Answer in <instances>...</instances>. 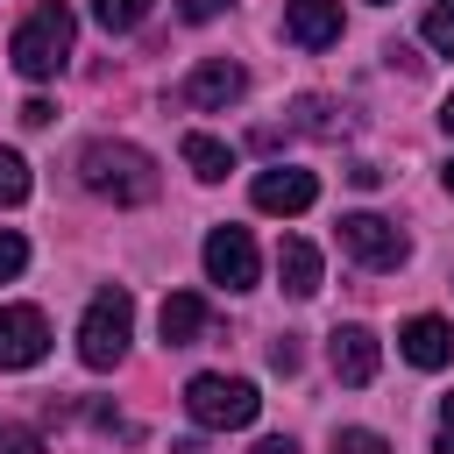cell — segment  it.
<instances>
[{
    "label": "cell",
    "instance_id": "1",
    "mask_svg": "<svg viewBox=\"0 0 454 454\" xmlns=\"http://www.w3.org/2000/svg\"><path fill=\"white\" fill-rule=\"evenodd\" d=\"M78 177H85V192H99L114 206L156 199V156L135 149V142H85L78 149Z\"/></svg>",
    "mask_w": 454,
    "mask_h": 454
},
{
    "label": "cell",
    "instance_id": "2",
    "mask_svg": "<svg viewBox=\"0 0 454 454\" xmlns=\"http://www.w3.org/2000/svg\"><path fill=\"white\" fill-rule=\"evenodd\" d=\"M71 35H78L71 7H64V0H43L35 14H21V28H14V43H7V57H14V71H21V78H57V71L71 64Z\"/></svg>",
    "mask_w": 454,
    "mask_h": 454
},
{
    "label": "cell",
    "instance_id": "3",
    "mask_svg": "<svg viewBox=\"0 0 454 454\" xmlns=\"http://www.w3.org/2000/svg\"><path fill=\"white\" fill-rule=\"evenodd\" d=\"M184 411H192L206 433H234V426H248V419L262 411V397H255L248 376H220V369H206V376L184 383Z\"/></svg>",
    "mask_w": 454,
    "mask_h": 454
},
{
    "label": "cell",
    "instance_id": "4",
    "mask_svg": "<svg viewBox=\"0 0 454 454\" xmlns=\"http://www.w3.org/2000/svg\"><path fill=\"white\" fill-rule=\"evenodd\" d=\"M128 333H135V298L128 291H99L78 319V362L85 369H114L128 355Z\"/></svg>",
    "mask_w": 454,
    "mask_h": 454
},
{
    "label": "cell",
    "instance_id": "5",
    "mask_svg": "<svg viewBox=\"0 0 454 454\" xmlns=\"http://www.w3.org/2000/svg\"><path fill=\"white\" fill-rule=\"evenodd\" d=\"M340 248H348L362 270H397V262L411 255L404 227L383 220V213H340Z\"/></svg>",
    "mask_w": 454,
    "mask_h": 454
},
{
    "label": "cell",
    "instance_id": "6",
    "mask_svg": "<svg viewBox=\"0 0 454 454\" xmlns=\"http://www.w3.org/2000/svg\"><path fill=\"white\" fill-rule=\"evenodd\" d=\"M206 277L220 291H248L262 277V255H255V234L248 227H213L206 234Z\"/></svg>",
    "mask_w": 454,
    "mask_h": 454
},
{
    "label": "cell",
    "instance_id": "7",
    "mask_svg": "<svg viewBox=\"0 0 454 454\" xmlns=\"http://www.w3.org/2000/svg\"><path fill=\"white\" fill-rule=\"evenodd\" d=\"M241 92H248V71H241L234 57H206V64L177 85V106H192V114H227Z\"/></svg>",
    "mask_w": 454,
    "mask_h": 454
},
{
    "label": "cell",
    "instance_id": "8",
    "mask_svg": "<svg viewBox=\"0 0 454 454\" xmlns=\"http://www.w3.org/2000/svg\"><path fill=\"white\" fill-rule=\"evenodd\" d=\"M50 355V319L35 305H0V369H35Z\"/></svg>",
    "mask_w": 454,
    "mask_h": 454
},
{
    "label": "cell",
    "instance_id": "9",
    "mask_svg": "<svg viewBox=\"0 0 454 454\" xmlns=\"http://www.w3.org/2000/svg\"><path fill=\"white\" fill-rule=\"evenodd\" d=\"M248 199H255V213H277V220H291V213H305V206L319 199V177H312V170H291V163H277V170H255Z\"/></svg>",
    "mask_w": 454,
    "mask_h": 454
},
{
    "label": "cell",
    "instance_id": "10",
    "mask_svg": "<svg viewBox=\"0 0 454 454\" xmlns=\"http://www.w3.org/2000/svg\"><path fill=\"white\" fill-rule=\"evenodd\" d=\"M326 362H333V376H340L348 390H362V383H376V369H383V340H376L369 326H333V333H326Z\"/></svg>",
    "mask_w": 454,
    "mask_h": 454
},
{
    "label": "cell",
    "instance_id": "11",
    "mask_svg": "<svg viewBox=\"0 0 454 454\" xmlns=\"http://www.w3.org/2000/svg\"><path fill=\"white\" fill-rule=\"evenodd\" d=\"M397 355H404L411 369H447V362H454V326H447L440 312H419V319L397 326Z\"/></svg>",
    "mask_w": 454,
    "mask_h": 454
},
{
    "label": "cell",
    "instance_id": "12",
    "mask_svg": "<svg viewBox=\"0 0 454 454\" xmlns=\"http://www.w3.org/2000/svg\"><path fill=\"white\" fill-rule=\"evenodd\" d=\"M284 35H291L298 50L340 43V0H284Z\"/></svg>",
    "mask_w": 454,
    "mask_h": 454
},
{
    "label": "cell",
    "instance_id": "13",
    "mask_svg": "<svg viewBox=\"0 0 454 454\" xmlns=\"http://www.w3.org/2000/svg\"><path fill=\"white\" fill-rule=\"evenodd\" d=\"M156 333H163V348H192L206 333V298L199 291H170L163 312H156Z\"/></svg>",
    "mask_w": 454,
    "mask_h": 454
},
{
    "label": "cell",
    "instance_id": "14",
    "mask_svg": "<svg viewBox=\"0 0 454 454\" xmlns=\"http://www.w3.org/2000/svg\"><path fill=\"white\" fill-rule=\"evenodd\" d=\"M277 277H284L291 298H312V291H319V248H312L305 234H284V248H277Z\"/></svg>",
    "mask_w": 454,
    "mask_h": 454
},
{
    "label": "cell",
    "instance_id": "15",
    "mask_svg": "<svg viewBox=\"0 0 454 454\" xmlns=\"http://www.w3.org/2000/svg\"><path fill=\"white\" fill-rule=\"evenodd\" d=\"M184 163H192V177L220 184V177L234 170V149H227V142H213V135H184Z\"/></svg>",
    "mask_w": 454,
    "mask_h": 454
},
{
    "label": "cell",
    "instance_id": "16",
    "mask_svg": "<svg viewBox=\"0 0 454 454\" xmlns=\"http://www.w3.org/2000/svg\"><path fill=\"white\" fill-rule=\"evenodd\" d=\"M149 7H156V0H92V21H99L106 35H128V28L149 21Z\"/></svg>",
    "mask_w": 454,
    "mask_h": 454
},
{
    "label": "cell",
    "instance_id": "17",
    "mask_svg": "<svg viewBox=\"0 0 454 454\" xmlns=\"http://www.w3.org/2000/svg\"><path fill=\"white\" fill-rule=\"evenodd\" d=\"M419 35H426V50L454 57V0H433V7H426V21H419Z\"/></svg>",
    "mask_w": 454,
    "mask_h": 454
},
{
    "label": "cell",
    "instance_id": "18",
    "mask_svg": "<svg viewBox=\"0 0 454 454\" xmlns=\"http://www.w3.org/2000/svg\"><path fill=\"white\" fill-rule=\"evenodd\" d=\"M28 199V163L14 149H0V206H21Z\"/></svg>",
    "mask_w": 454,
    "mask_h": 454
},
{
    "label": "cell",
    "instance_id": "19",
    "mask_svg": "<svg viewBox=\"0 0 454 454\" xmlns=\"http://www.w3.org/2000/svg\"><path fill=\"white\" fill-rule=\"evenodd\" d=\"M333 454H390V440L369 433V426H340V433H333Z\"/></svg>",
    "mask_w": 454,
    "mask_h": 454
},
{
    "label": "cell",
    "instance_id": "20",
    "mask_svg": "<svg viewBox=\"0 0 454 454\" xmlns=\"http://www.w3.org/2000/svg\"><path fill=\"white\" fill-rule=\"evenodd\" d=\"M21 270H28V241H21L14 227H0V284H14Z\"/></svg>",
    "mask_w": 454,
    "mask_h": 454
},
{
    "label": "cell",
    "instance_id": "21",
    "mask_svg": "<svg viewBox=\"0 0 454 454\" xmlns=\"http://www.w3.org/2000/svg\"><path fill=\"white\" fill-rule=\"evenodd\" d=\"M0 454H43V433H35V426H14V419H7V426H0Z\"/></svg>",
    "mask_w": 454,
    "mask_h": 454
},
{
    "label": "cell",
    "instance_id": "22",
    "mask_svg": "<svg viewBox=\"0 0 454 454\" xmlns=\"http://www.w3.org/2000/svg\"><path fill=\"white\" fill-rule=\"evenodd\" d=\"M433 454H454V390L440 397V426H433Z\"/></svg>",
    "mask_w": 454,
    "mask_h": 454
},
{
    "label": "cell",
    "instance_id": "23",
    "mask_svg": "<svg viewBox=\"0 0 454 454\" xmlns=\"http://www.w3.org/2000/svg\"><path fill=\"white\" fill-rule=\"evenodd\" d=\"M227 7H234V0H177L184 21H213V14H227Z\"/></svg>",
    "mask_w": 454,
    "mask_h": 454
},
{
    "label": "cell",
    "instance_id": "24",
    "mask_svg": "<svg viewBox=\"0 0 454 454\" xmlns=\"http://www.w3.org/2000/svg\"><path fill=\"white\" fill-rule=\"evenodd\" d=\"M270 362H277V369H284V376H291V369H298V340H291V333H284V340H277V348H270Z\"/></svg>",
    "mask_w": 454,
    "mask_h": 454
},
{
    "label": "cell",
    "instance_id": "25",
    "mask_svg": "<svg viewBox=\"0 0 454 454\" xmlns=\"http://www.w3.org/2000/svg\"><path fill=\"white\" fill-rule=\"evenodd\" d=\"M50 114H57L50 99H28V106H21V121H28V128H50Z\"/></svg>",
    "mask_w": 454,
    "mask_h": 454
},
{
    "label": "cell",
    "instance_id": "26",
    "mask_svg": "<svg viewBox=\"0 0 454 454\" xmlns=\"http://www.w3.org/2000/svg\"><path fill=\"white\" fill-rule=\"evenodd\" d=\"M248 454H298V447H291V440H255Z\"/></svg>",
    "mask_w": 454,
    "mask_h": 454
},
{
    "label": "cell",
    "instance_id": "27",
    "mask_svg": "<svg viewBox=\"0 0 454 454\" xmlns=\"http://www.w3.org/2000/svg\"><path fill=\"white\" fill-rule=\"evenodd\" d=\"M440 128H447V135H454V92H447V106H440Z\"/></svg>",
    "mask_w": 454,
    "mask_h": 454
},
{
    "label": "cell",
    "instance_id": "28",
    "mask_svg": "<svg viewBox=\"0 0 454 454\" xmlns=\"http://www.w3.org/2000/svg\"><path fill=\"white\" fill-rule=\"evenodd\" d=\"M440 184H447V192H454V163H447V170H440Z\"/></svg>",
    "mask_w": 454,
    "mask_h": 454
}]
</instances>
